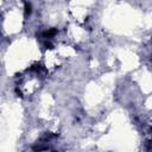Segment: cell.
Masks as SVG:
<instances>
[{"instance_id":"1","label":"cell","mask_w":152,"mask_h":152,"mask_svg":"<svg viewBox=\"0 0 152 152\" xmlns=\"http://www.w3.org/2000/svg\"><path fill=\"white\" fill-rule=\"evenodd\" d=\"M147 125H148L150 127H152V113L147 116Z\"/></svg>"}]
</instances>
